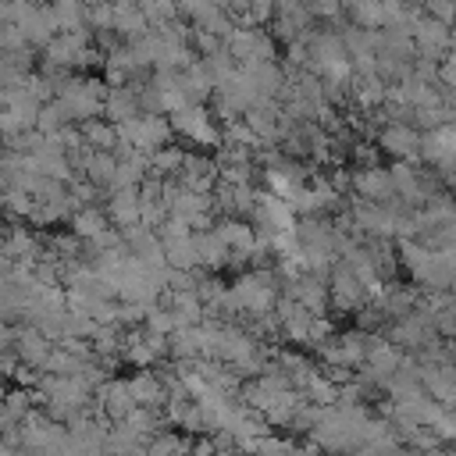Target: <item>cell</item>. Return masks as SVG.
Masks as SVG:
<instances>
[{
    "instance_id": "obj_1",
    "label": "cell",
    "mask_w": 456,
    "mask_h": 456,
    "mask_svg": "<svg viewBox=\"0 0 456 456\" xmlns=\"http://www.w3.org/2000/svg\"><path fill=\"white\" fill-rule=\"evenodd\" d=\"M413 43H417L428 57H438L442 46L452 43V28H449L445 21H438V18H431V14H420L417 25H413Z\"/></svg>"
},
{
    "instance_id": "obj_2",
    "label": "cell",
    "mask_w": 456,
    "mask_h": 456,
    "mask_svg": "<svg viewBox=\"0 0 456 456\" xmlns=\"http://www.w3.org/2000/svg\"><path fill=\"white\" fill-rule=\"evenodd\" d=\"M342 11L360 28H385V4L381 0H342Z\"/></svg>"
},
{
    "instance_id": "obj_3",
    "label": "cell",
    "mask_w": 456,
    "mask_h": 456,
    "mask_svg": "<svg viewBox=\"0 0 456 456\" xmlns=\"http://www.w3.org/2000/svg\"><path fill=\"white\" fill-rule=\"evenodd\" d=\"M420 4H424V14H431V18L445 21V25L456 21V0H420Z\"/></svg>"
}]
</instances>
